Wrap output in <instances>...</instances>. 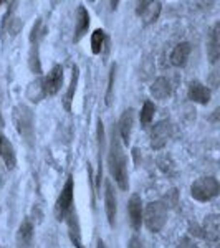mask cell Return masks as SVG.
<instances>
[{
  "mask_svg": "<svg viewBox=\"0 0 220 248\" xmlns=\"http://www.w3.org/2000/svg\"><path fill=\"white\" fill-rule=\"evenodd\" d=\"M126 154L123 151L121 139L118 136V131L113 127L110 139V149H108V167L111 175L114 177V182L121 190L129 189V179H127V167H126Z\"/></svg>",
  "mask_w": 220,
  "mask_h": 248,
  "instance_id": "1",
  "label": "cell"
},
{
  "mask_svg": "<svg viewBox=\"0 0 220 248\" xmlns=\"http://www.w3.org/2000/svg\"><path fill=\"white\" fill-rule=\"evenodd\" d=\"M14 124L17 127V133L29 146L35 144V118L33 111L25 105H17L14 108Z\"/></svg>",
  "mask_w": 220,
  "mask_h": 248,
  "instance_id": "2",
  "label": "cell"
},
{
  "mask_svg": "<svg viewBox=\"0 0 220 248\" xmlns=\"http://www.w3.org/2000/svg\"><path fill=\"white\" fill-rule=\"evenodd\" d=\"M167 217H169V210H167V205L162 201L149 202L146 209L142 210V223L153 233H157L164 229Z\"/></svg>",
  "mask_w": 220,
  "mask_h": 248,
  "instance_id": "3",
  "label": "cell"
},
{
  "mask_svg": "<svg viewBox=\"0 0 220 248\" xmlns=\"http://www.w3.org/2000/svg\"><path fill=\"white\" fill-rule=\"evenodd\" d=\"M220 186L215 177H201L190 186V195L197 202H209L219 195Z\"/></svg>",
  "mask_w": 220,
  "mask_h": 248,
  "instance_id": "4",
  "label": "cell"
},
{
  "mask_svg": "<svg viewBox=\"0 0 220 248\" xmlns=\"http://www.w3.org/2000/svg\"><path fill=\"white\" fill-rule=\"evenodd\" d=\"M73 192H75L73 177H68L57 199V203H55V217H57V220H60V222L65 220L68 212L73 209Z\"/></svg>",
  "mask_w": 220,
  "mask_h": 248,
  "instance_id": "5",
  "label": "cell"
},
{
  "mask_svg": "<svg viewBox=\"0 0 220 248\" xmlns=\"http://www.w3.org/2000/svg\"><path fill=\"white\" fill-rule=\"evenodd\" d=\"M171 138H173V126H171V123L161 121L153 127V133H151V146H153L154 149H162Z\"/></svg>",
  "mask_w": 220,
  "mask_h": 248,
  "instance_id": "6",
  "label": "cell"
},
{
  "mask_svg": "<svg viewBox=\"0 0 220 248\" xmlns=\"http://www.w3.org/2000/svg\"><path fill=\"white\" fill-rule=\"evenodd\" d=\"M105 210L110 227H114L116 215H118V199H116V192L111 181L105 182Z\"/></svg>",
  "mask_w": 220,
  "mask_h": 248,
  "instance_id": "7",
  "label": "cell"
},
{
  "mask_svg": "<svg viewBox=\"0 0 220 248\" xmlns=\"http://www.w3.org/2000/svg\"><path fill=\"white\" fill-rule=\"evenodd\" d=\"M15 247L17 248H33V223L25 218L20 223L17 235H15Z\"/></svg>",
  "mask_w": 220,
  "mask_h": 248,
  "instance_id": "8",
  "label": "cell"
},
{
  "mask_svg": "<svg viewBox=\"0 0 220 248\" xmlns=\"http://www.w3.org/2000/svg\"><path fill=\"white\" fill-rule=\"evenodd\" d=\"M43 79H45L47 96L58 94V91L62 90V86H63V66L55 65L50 71H48V75Z\"/></svg>",
  "mask_w": 220,
  "mask_h": 248,
  "instance_id": "9",
  "label": "cell"
},
{
  "mask_svg": "<svg viewBox=\"0 0 220 248\" xmlns=\"http://www.w3.org/2000/svg\"><path fill=\"white\" fill-rule=\"evenodd\" d=\"M133 127H134V109L129 108L125 113L121 114L118 123V136L125 144H129L131 141V134H133Z\"/></svg>",
  "mask_w": 220,
  "mask_h": 248,
  "instance_id": "10",
  "label": "cell"
},
{
  "mask_svg": "<svg viewBox=\"0 0 220 248\" xmlns=\"http://www.w3.org/2000/svg\"><path fill=\"white\" fill-rule=\"evenodd\" d=\"M127 214H129V223L134 232L141 230L142 225V202L139 195H133L127 202Z\"/></svg>",
  "mask_w": 220,
  "mask_h": 248,
  "instance_id": "11",
  "label": "cell"
},
{
  "mask_svg": "<svg viewBox=\"0 0 220 248\" xmlns=\"http://www.w3.org/2000/svg\"><path fill=\"white\" fill-rule=\"evenodd\" d=\"M136 14L139 15L144 23H153L161 14V2H139L136 7Z\"/></svg>",
  "mask_w": 220,
  "mask_h": 248,
  "instance_id": "12",
  "label": "cell"
},
{
  "mask_svg": "<svg viewBox=\"0 0 220 248\" xmlns=\"http://www.w3.org/2000/svg\"><path fill=\"white\" fill-rule=\"evenodd\" d=\"M25 98L29 99L30 103H35V105H38L42 99L47 98V88H45V79H43V77L35 78L33 81L29 83V86H27V90H25Z\"/></svg>",
  "mask_w": 220,
  "mask_h": 248,
  "instance_id": "13",
  "label": "cell"
},
{
  "mask_svg": "<svg viewBox=\"0 0 220 248\" xmlns=\"http://www.w3.org/2000/svg\"><path fill=\"white\" fill-rule=\"evenodd\" d=\"M149 91L154 99H157V101H166V99H169L171 94H173V86H171L169 79H166L164 77H159L153 81Z\"/></svg>",
  "mask_w": 220,
  "mask_h": 248,
  "instance_id": "14",
  "label": "cell"
},
{
  "mask_svg": "<svg viewBox=\"0 0 220 248\" xmlns=\"http://www.w3.org/2000/svg\"><path fill=\"white\" fill-rule=\"evenodd\" d=\"M189 99L194 103H199V105H209L210 103V90L201 81H190Z\"/></svg>",
  "mask_w": 220,
  "mask_h": 248,
  "instance_id": "15",
  "label": "cell"
},
{
  "mask_svg": "<svg viewBox=\"0 0 220 248\" xmlns=\"http://www.w3.org/2000/svg\"><path fill=\"white\" fill-rule=\"evenodd\" d=\"M66 225H68V233H70V240L75 247L83 245L81 243V227H79V220L77 210L71 209L66 215Z\"/></svg>",
  "mask_w": 220,
  "mask_h": 248,
  "instance_id": "16",
  "label": "cell"
},
{
  "mask_svg": "<svg viewBox=\"0 0 220 248\" xmlns=\"http://www.w3.org/2000/svg\"><path fill=\"white\" fill-rule=\"evenodd\" d=\"M88 29H90V14L83 5L78 7L77 12V23H75V42H79L85 35L88 33Z\"/></svg>",
  "mask_w": 220,
  "mask_h": 248,
  "instance_id": "17",
  "label": "cell"
},
{
  "mask_svg": "<svg viewBox=\"0 0 220 248\" xmlns=\"http://www.w3.org/2000/svg\"><path fill=\"white\" fill-rule=\"evenodd\" d=\"M189 55H190V43H187V42L179 43V45H175L174 50L171 51V63H173L174 66L181 68L187 63Z\"/></svg>",
  "mask_w": 220,
  "mask_h": 248,
  "instance_id": "18",
  "label": "cell"
},
{
  "mask_svg": "<svg viewBox=\"0 0 220 248\" xmlns=\"http://www.w3.org/2000/svg\"><path fill=\"white\" fill-rule=\"evenodd\" d=\"M207 55H209L210 63H217L220 57V33H219V23H215L210 31L209 42H207Z\"/></svg>",
  "mask_w": 220,
  "mask_h": 248,
  "instance_id": "19",
  "label": "cell"
},
{
  "mask_svg": "<svg viewBox=\"0 0 220 248\" xmlns=\"http://www.w3.org/2000/svg\"><path fill=\"white\" fill-rule=\"evenodd\" d=\"M0 155H2V161L7 169H15V166H17V154H15L14 144L9 139H2L0 141Z\"/></svg>",
  "mask_w": 220,
  "mask_h": 248,
  "instance_id": "20",
  "label": "cell"
},
{
  "mask_svg": "<svg viewBox=\"0 0 220 248\" xmlns=\"http://www.w3.org/2000/svg\"><path fill=\"white\" fill-rule=\"evenodd\" d=\"M78 78H79V68H78V65H73V68H71L70 85H68L65 99H63V106H65V109L68 111V113L71 111V105H73V98H75V93H77V86H78Z\"/></svg>",
  "mask_w": 220,
  "mask_h": 248,
  "instance_id": "21",
  "label": "cell"
},
{
  "mask_svg": "<svg viewBox=\"0 0 220 248\" xmlns=\"http://www.w3.org/2000/svg\"><path fill=\"white\" fill-rule=\"evenodd\" d=\"M29 70L37 77H42V62H40V43H30L29 50Z\"/></svg>",
  "mask_w": 220,
  "mask_h": 248,
  "instance_id": "22",
  "label": "cell"
},
{
  "mask_svg": "<svg viewBox=\"0 0 220 248\" xmlns=\"http://www.w3.org/2000/svg\"><path fill=\"white\" fill-rule=\"evenodd\" d=\"M156 114V105L153 101H146L141 108V113H139V121H141L142 127H147L154 119Z\"/></svg>",
  "mask_w": 220,
  "mask_h": 248,
  "instance_id": "23",
  "label": "cell"
},
{
  "mask_svg": "<svg viewBox=\"0 0 220 248\" xmlns=\"http://www.w3.org/2000/svg\"><path fill=\"white\" fill-rule=\"evenodd\" d=\"M105 43H106V35L103 30H94L93 35H91V51L93 55H99L101 50L105 48Z\"/></svg>",
  "mask_w": 220,
  "mask_h": 248,
  "instance_id": "24",
  "label": "cell"
},
{
  "mask_svg": "<svg viewBox=\"0 0 220 248\" xmlns=\"http://www.w3.org/2000/svg\"><path fill=\"white\" fill-rule=\"evenodd\" d=\"M96 138H98V153H99V161H101V155H103V153H105V147H106L105 126H103L101 119L98 121V131H96ZM99 181H101V179H99V172H98V182Z\"/></svg>",
  "mask_w": 220,
  "mask_h": 248,
  "instance_id": "25",
  "label": "cell"
},
{
  "mask_svg": "<svg viewBox=\"0 0 220 248\" xmlns=\"http://www.w3.org/2000/svg\"><path fill=\"white\" fill-rule=\"evenodd\" d=\"M205 233L210 238H217L219 237V220L217 217H207L205 220Z\"/></svg>",
  "mask_w": 220,
  "mask_h": 248,
  "instance_id": "26",
  "label": "cell"
},
{
  "mask_svg": "<svg viewBox=\"0 0 220 248\" xmlns=\"http://www.w3.org/2000/svg\"><path fill=\"white\" fill-rule=\"evenodd\" d=\"M22 29H23L22 18H18V17L10 18V17H9V33L12 35V37H17V35L20 33V30H22Z\"/></svg>",
  "mask_w": 220,
  "mask_h": 248,
  "instance_id": "27",
  "label": "cell"
},
{
  "mask_svg": "<svg viewBox=\"0 0 220 248\" xmlns=\"http://www.w3.org/2000/svg\"><path fill=\"white\" fill-rule=\"evenodd\" d=\"M114 78H116V63L111 66L110 70V79H108V91H106V105L111 103V94H113V85H114Z\"/></svg>",
  "mask_w": 220,
  "mask_h": 248,
  "instance_id": "28",
  "label": "cell"
},
{
  "mask_svg": "<svg viewBox=\"0 0 220 248\" xmlns=\"http://www.w3.org/2000/svg\"><path fill=\"white\" fill-rule=\"evenodd\" d=\"M177 248H199V247L195 245L189 237H184V238H181V242H179Z\"/></svg>",
  "mask_w": 220,
  "mask_h": 248,
  "instance_id": "29",
  "label": "cell"
},
{
  "mask_svg": "<svg viewBox=\"0 0 220 248\" xmlns=\"http://www.w3.org/2000/svg\"><path fill=\"white\" fill-rule=\"evenodd\" d=\"M129 248H144V243L141 238L138 237H133L129 240Z\"/></svg>",
  "mask_w": 220,
  "mask_h": 248,
  "instance_id": "30",
  "label": "cell"
},
{
  "mask_svg": "<svg viewBox=\"0 0 220 248\" xmlns=\"http://www.w3.org/2000/svg\"><path fill=\"white\" fill-rule=\"evenodd\" d=\"M96 248H106L105 242H103V240H98V245H96Z\"/></svg>",
  "mask_w": 220,
  "mask_h": 248,
  "instance_id": "31",
  "label": "cell"
},
{
  "mask_svg": "<svg viewBox=\"0 0 220 248\" xmlns=\"http://www.w3.org/2000/svg\"><path fill=\"white\" fill-rule=\"evenodd\" d=\"M77 248H85V247H83V245H79V247H77Z\"/></svg>",
  "mask_w": 220,
  "mask_h": 248,
  "instance_id": "32",
  "label": "cell"
},
{
  "mask_svg": "<svg viewBox=\"0 0 220 248\" xmlns=\"http://www.w3.org/2000/svg\"><path fill=\"white\" fill-rule=\"evenodd\" d=\"M0 141H2V138H0Z\"/></svg>",
  "mask_w": 220,
  "mask_h": 248,
  "instance_id": "33",
  "label": "cell"
}]
</instances>
